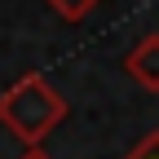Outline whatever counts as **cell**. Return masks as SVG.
<instances>
[{
  "mask_svg": "<svg viewBox=\"0 0 159 159\" xmlns=\"http://www.w3.org/2000/svg\"><path fill=\"white\" fill-rule=\"evenodd\" d=\"M62 115H66V102L49 89L44 75H22L13 89L0 93V124H9L27 146H40V137Z\"/></svg>",
  "mask_w": 159,
  "mask_h": 159,
  "instance_id": "6da1fadb",
  "label": "cell"
},
{
  "mask_svg": "<svg viewBox=\"0 0 159 159\" xmlns=\"http://www.w3.org/2000/svg\"><path fill=\"white\" fill-rule=\"evenodd\" d=\"M124 71H128V75H133L142 89L159 93V31H155V35H146L137 49H128V57H124Z\"/></svg>",
  "mask_w": 159,
  "mask_h": 159,
  "instance_id": "7a4b0ae2",
  "label": "cell"
},
{
  "mask_svg": "<svg viewBox=\"0 0 159 159\" xmlns=\"http://www.w3.org/2000/svg\"><path fill=\"white\" fill-rule=\"evenodd\" d=\"M44 5H49L57 18H66V22H80V18H89L102 0H44Z\"/></svg>",
  "mask_w": 159,
  "mask_h": 159,
  "instance_id": "3957f363",
  "label": "cell"
},
{
  "mask_svg": "<svg viewBox=\"0 0 159 159\" xmlns=\"http://www.w3.org/2000/svg\"><path fill=\"white\" fill-rule=\"evenodd\" d=\"M124 159H159V133H146L142 142H137Z\"/></svg>",
  "mask_w": 159,
  "mask_h": 159,
  "instance_id": "277c9868",
  "label": "cell"
},
{
  "mask_svg": "<svg viewBox=\"0 0 159 159\" xmlns=\"http://www.w3.org/2000/svg\"><path fill=\"white\" fill-rule=\"evenodd\" d=\"M22 159H49V155L40 150V146H27V155H22Z\"/></svg>",
  "mask_w": 159,
  "mask_h": 159,
  "instance_id": "5b68a950",
  "label": "cell"
}]
</instances>
